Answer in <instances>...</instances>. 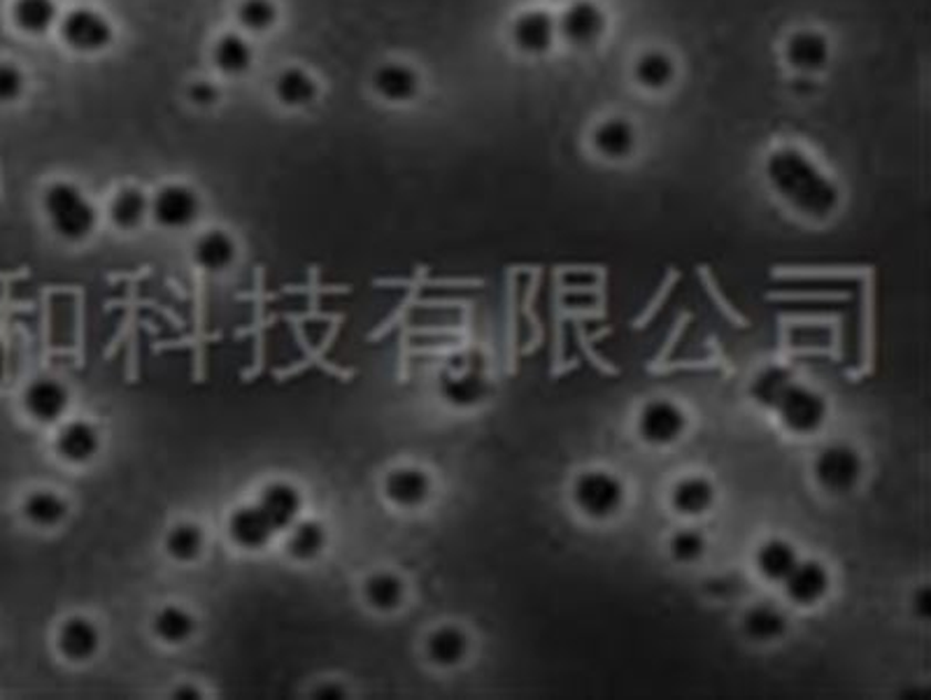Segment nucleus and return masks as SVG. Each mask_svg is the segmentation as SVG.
Listing matches in <instances>:
<instances>
[{"mask_svg": "<svg viewBox=\"0 0 931 700\" xmlns=\"http://www.w3.org/2000/svg\"><path fill=\"white\" fill-rule=\"evenodd\" d=\"M21 408L38 426H59L71 410V389L56 377H35L21 396Z\"/></svg>", "mask_w": 931, "mask_h": 700, "instance_id": "obj_10", "label": "nucleus"}, {"mask_svg": "<svg viewBox=\"0 0 931 700\" xmlns=\"http://www.w3.org/2000/svg\"><path fill=\"white\" fill-rule=\"evenodd\" d=\"M312 698H320V700H345L348 698V689H345V685H340V682H322V685L314 687Z\"/></svg>", "mask_w": 931, "mask_h": 700, "instance_id": "obj_42", "label": "nucleus"}, {"mask_svg": "<svg viewBox=\"0 0 931 700\" xmlns=\"http://www.w3.org/2000/svg\"><path fill=\"white\" fill-rule=\"evenodd\" d=\"M382 495L396 510H420L434 495V478L420 466H396L382 480Z\"/></svg>", "mask_w": 931, "mask_h": 700, "instance_id": "obj_12", "label": "nucleus"}, {"mask_svg": "<svg viewBox=\"0 0 931 700\" xmlns=\"http://www.w3.org/2000/svg\"><path fill=\"white\" fill-rule=\"evenodd\" d=\"M24 88H27L24 73H21L14 63L0 61V105L17 103L21 94H24Z\"/></svg>", "mask_w": 931, "mask_h": 700, "instance_id": "obj_40", "label": "nucleus"}, {"mask_svg": "<svg viewBox=\"0 0 931 700\" xmlns=\"http://www.w3.org/2000/svg\"><path fill=\"white\" fill-rule=\"evenodd\" d=\"M913 613L920 619H929L931 603H929V589H927V586H920V589L916 592V596H913Z\"/></svg>", "mask_w": 931, "mask_h": 700, "instance_id": "obj_43", "label": "nucleus"}, {"mask_svg": "<svg viewBox=\"0 0 931 700\" xmlns=\"http://www.w3.org/2000/svg\"><path fill=\"white\" fill-rule=\"evenodd\" d=\"M255 503L263 510V514L270 519L272 526L278 529V533H285L301 519L306 499L297 484L278 480L266 484L259 491Z\"/></svg>", "mask_w": 931, "mask_h": 700, "instance_id": "obj_18", "label": "nucleus"}, {"mask_svg": "<svg viewBox=\"0 0 931 700\" xmlns=\"http://www.w3.org/2000/svg\"><path fill=\"white\" fill-rule=\"evenodd\" d=\"M441 398L454 410H473L489 396V379L480 358L464 356L447 366L438 377Z\"/></svg>", "mask_w": 931, "mask_h": 700, "instance_id": "obj_8", "label": "nucleus"}, {"mask_svg": "<svg viewBox=\"0 0 931 700\" xmlns=\"http://www.w3.org/2000/svg\"><path fill=\"white\" fill-rule=\"evenodd\" d=\"M192 259L200 273L206 275H221L231 270L238 261V242L236 238L224 229H210L200 233L194 242Z\"/></svg>", "mask_w": 931, "mask_h": 700, "instance_id": "obj_22", "label": "nucleus"}, {"mask_svg": "<svg viewBox=\"0 0 931 700\" xmlns=\"http://www.w3.org/2000/svg\"><path fill=\"white\" fill-rule=\"evenodd\" d=\"M687 431V412L669 398H652L643 403V408L635 415V438L652 449L673 447L685 438Z\"/></svg>", "mask_w": 931, "mask_h": 700, "instance_id": "obj_6", "label": "nucleus"}, {"mask_svg": "<svg viewBox=\"0 0 931 700\" xmlns=\"http://www.w3.org/2000/svg\"><path fill=\"white\" fill-rule=\"evenodd\" d=\"M371 86L373 92L377 94V98L387 101L392 105H403V103H411L420 96V75L415 67L399 63V61H390V63H382L375 67V73L371 77Z\"/></svg>", "mask_w": 931, "mask_h": 700, "instance_id": "obj_24", "label": "nucleus"}, {"mask_svg": "<svg viewBox=\"0 0 931 700\" xmlns=\"http://www.w3.org/2000/svg\"><path fill=\"white\" fill-rule=\"evenodd\" d=\"M470 654L468 630L457 624L436 626L424 640V657L438 670H454L464 666Z\"/></svg>", "mask_w": 931, "mask_h": 700, "instance_id": "obj_19", "label": "nucleus"}, {"mask_svg": "<svg viewBox=\"0 0 931 700\" xmlns=\"http://www.w3.org/2000/svg\"><path fill=\"white\" fill-rule=\"evenodd\" d=\"M813 482L829 495H848L865 480V459L848 442H831L813 459Z\"/></svg>", "mask_w": 931, "mask_h": 700, "instance_id": "obj_5", "label": "nucleus"}, {"mask_svg": "<svg viewBox=\"0 0 931 700\" xmlns=\"http://www.w3.org/2000/svg\"><path fill=\"white\" fill-rule=\"evenodd\" d=\"M236 21L245 33L263 35L278 27L280 8L276 0H240L236 8Z\"/></svg>", "mask_w": 931, "mask_h": 700, "instance_id": "obj_37", "label": "nucleus"}, {"mask_svg": "<svg viewBox=\"0 0 931 700\" xmlns=\"http://www.w3.org/2000/svg\"><path fill=\"white\" fill-rule=\"evenodd\" d=\"M3 377H6V349L3 345H0V382H3Z\"/></svg>", "mask_w": 931, "mask_h": 700, "instance_id": "obj_45", "label": "nucleus"}, {"mask_svg": "<svg viewBox=\"0 0 931 700\" xmlns=\"http://www.w3.org/2000/svg\"><path fill=\"white\" fill-rule=\"evenodd\" d=\"M213 63L224 77H242L255 65V50L240 33H224L213 48Z\"/></svg>", "mask_w": 931, "mask_h": 700, "instance_id": "obj_35", "label": "nucleus"}, {"mask_svg": "<svg viewBox=\"0 0 931 700\" xmlns=\"http://www.w3.org/2000/svg\"><path fill=\"white\" fill-rule=\"evenodd\" d=\"M149 217V196L138 187H122L107 202V221L122 233L138 231Z\"/></svg>", "mask_w": 931, "mask_h": 700, "instance_id": "obj_31", "label": "nucleus"}, {"mask_svg": "<svg viewBox=\"0 0 931 700\" xmlns=\"http://www.w3.org/2000/svg\"><path fill=\"white\" fill-rule=\"evenodd\" d=\"M10 17L14 29L31 38L50 33L61 19L56 0H14Z\"/></svg>", "mask_w": 931, "mask_h": 700, "instance_id": "obj_34", "label": "nucleus"}, {"mask_svg": "<svg viewBox=\"0 0 931 700\" xmlns=\"http://www.w3.org/2000/svg\"><path fill=\"white\" fill-rule=\"evenodd\" d=\"M272 96L287 109H306L320 98V84L301 65H287L272 82Z\"/></svg>", "mask_w": 931, "mask_h": 700, "instance_id": "obj_27", "label": "nucleus"}, {"mask_svg": "<svg viewBox=\"0 0 931 700\" xmlns=\"http://www.w3.org/2000/svg\"><path fill=\"white\" fill-rule=\"evenodd\" d=\"M783 592L792 605L810 609L820 605L831 592V571L817 558H799L797 566L783 579Z\"/></svg>", "mask_w": 931, "mask_h": 700, "instance_id": "obj_14", "label": "nucleus"}, {"mask_svg": "<svg viewBox=\"0 0 931 700\" xmlns=\"http://www.w3.org/2000/svg\"><path fill=\"white\" fill-rule=\"evenodd\" d=\"M103 449V436L99 428L86 419L61 421L54 436V455L59 461L73 468H84L96 461Z\"/></svg>", "mask_w": 931, "mask_h": 700, "instance_id": "obj_13", "label": "nucleus"}, {"mask_svg": "<svg viewBox=\"0 0 931 700\" xmlns=\"http://www.w3.org/2000/svg\"><path fill=\"white\" fill-rule=\"evenodd\" d=\"M770 408L776 410L785 431L799 438H810L820 433L829 417L827 398L817 389L808 387V384L794 379L785 384L776 400L770 403Z\"/></svg>", "mask_w": 931, "mask_h": 700, "instance_id": "obj_4", "label": "nucleus"}, {"mask_svg": "<svg viewBox=\"0 0 931 700\" xmlns=\"http://www.w3.org/2000/svg\"><path fill=\"white\" fill-rule=\"evenodd\" d=\"M799 550L785 537H768L755 552L757 575L770 584H783V579L799 563Z\"/></svg>", "mask_w": 931, "mask_h": 700, "instance_id": "obj_32", "label": "nucleus"}, {"mask_svg": "<svg viewBox=\"0 0 931 700\" xmlns=\"http://www.w3.org/2000/svg\"><path fill=\"white\" fill-rule=\"evenodd\" d=\"M571 503L587 522H610L627 503V487L616 472L603 468H587L578 472L571 484Z\"/></svg>", "mask_w": 931, "mask_h": 700, "instance_id": "obj_3", "label": "nucleus"}, {"mask_svg": "<svg viewBox=\"0 0 931 700\" xmlns=\"http://www.w3.org/2000/svg\"><path fill=\"white\" fill-rule=\"evenodd\" d=\"M187 98L192 105H196L198 109H208L219 101V88L213 82L206 80H198L194 84H189L187 88Z\"/></svg>", "mask_w": 931, "mask_h": 700, "instance_id": "obj_41", "label": "nucleus"}, {"mask_svg": "<svg viewBox=\"0 0 931 700\" xmlns=\"http://www.w3.org/2000/svg\"><path fill=\"white\" fill-rule=\"evenodd\" d=\"M71 505L61 493L52 489H35L21 501V516L24 522L40 531H54L68 522Z\"/></svg>", "mask_w": 931, "mask_h": 700, "instance_id": "obj_26", "label": "nucleus"}, {"mask_svg": "<svg viewBox=\"0 0 931 700\" xmlns=\"http://www.w3.org/2000/svg\"><path fill=\"white\" fill-rule=\"evenodd\" d=\"M783 54H785V63L794 73H797L799 77H810L825 71L831 59V48L820 31L804 29L787 38Z\"/></svg>", "mask_w": 931, "mask_h": 700, "instance_id": "obj_17", "label": "nucleus"}, {"mask_svg": "<svg viewBox=\"0 0 931 700\" xmlns=\"http://www.w3.org/2000/svg\"><path fill=\"white\" fill-rule=\"evenodd\" d=\"M149 630L158 645L177 649L189 645L198 634V619L185 605L166 603L154 613Z\"/></svg>", "mask_w": 931, "mask_h": 700, "instance_id": "obj_23", "label": "nucleus"}, {"mask_svg": "<svg viewBox=\"0 0 931 700\" xmlns=\"http://www.w3.org/2000/svg\"><path fill=\"white\" fill-rule=\"evenodd\" d=\"M59 35L71 52L94 56L115 42V27L103 12L80 6L59 19Z\"/></svg>", "mask_w": 931, "mask_h": 700, "instance_id": "obj_7", "label": "nucleus"}, {"mask_svg": "<svg viewBox=\"0 0 931 700\" xmlns=\"http://www.w3.org/2000/svg\"><path fill=\"white\" fill-rule=\"evenodd\" d=\"M173 698H177V700H200V698H203V693H200V687H198V685L182 682V685H177V687H175Z\"/></svg>", "mask_w": 931, "mask_h": 700, "instance_id": "obj_44", "label": "nucleus"}, {"mask_svg": "<svg viewBox=\"0 0 931 700\" xmlns=\"http://www.w3.org/2000/svg\"><path fill=\"white\" fill-rule=\"evenodd\" d=\"M208 537L194 522H177L164 535V554L177 566H192L206 554Z\"/></svg>", "mask_w": 931, "mask_h": 700, "instance_id": "obj_33", "label": "nucleus"}, {"mask_svg": "<svg viewBox=\"0 0 931 700\" xmlns=\"http://www.w3.org/2000/svg\"><path fill=\"white\" fill-rule=\"evenodd\" d=\"M633 80L641 88H645V92L660 94L673 84L675 63L666 52H660V50L645 52L639 56V61L633 63Z\"/></svg>", "mask_w": 931, "mask_h": 700, "instance_id": "obj_36", "label": "nucleus"}, {"mask_svg": "<svg viewBox=\"0 0 931 700\" xmlns=\"http://www.w3.org/2000/svg\"><path fill=\"white\" fill-rule=\"evenodd\" d=\"M42 215L52 233L68 244H82L99 229V208L73 182H52L42 191Z\"/></svg>", "mask_w": 931, "mask_h": 700, "instance_id": "obj_2", "label": "nucleus"}, {"mask_svg": "<svg viewBox=\"0 0 931 700\" xmlns=\"http://www.w3.org/2000/svg\"><path fill=\"white\" fill-rule=\"evenodd\" d=\"M226 535L242 552H263L280 533L257 503H247L229 514Z\"/></svg>", "mask_w": 931, "mask_h": 700, "instance_id": "obj_15", "label": "nucleus"}, {"mask_svg": "<svg viewBox=\"0 0 931 700\" xmlns=\"http://www.w3.org/2000/svg\"><path fill=\"white\" fill-rule=\"evenodd\" d=\"M557 38V19L545 10L521 12L510 27V40L515 50L525 56L548 54Z\"/></svg>", "mask_w": 931, "mask_h": 700, "instance_id": "obj_16", "label": "nucleus"}, {"mask_svg": "<svg viewBox=\"0 0 931 700\" xmlns=\"http://www.w3.org/2000/svg\"><path fill=\"white\" fill-rule=\"evenodd\" d=\"M715 503L717 489L713 480L706 476H699V472L675 480L669 491V508L673 510V514L683 519H699L708 514L715 508Z\"/></svg>", "mask_w": 931, "mask_h": 700, "instance_id": "obj_20", "label": "nucleus"}, {"mask_svg": "<svg viewBox=\"0 0 931 700\" xmlns=\"http://www.w3.org/2000/svg\"><path fill=\"white\" fill-rule=\"evenodd\" d=\"M203 200L187 185H166L149 198V219L164 231H187L200 219Z\"/></svg>", "mask_w": 931, "mask_h": 700, "instance_id": "obj_9", "label": "nucleus"}, {"mask_svg": "<svg viewBox=\"0 0 931 700\" xmlns=\"http://www.w3.org/2000/svg\"><path fill=\"white\" fill-rule=\"evenodd\" d=\"M287 533L285 552L297 563H314L329 550V531L317 519H299Z\"/></svg>", "mask_w": 931, "mask_h": 700, "instance_id": "obj_28", "label": "nucleus"}, {"mask_svg": "<svg viewBox=\"0 0 931 700\" xmlns=\"http://www.w3.org/2000/svg\"><path fill=\"white\" fill-rule=\"evenodd\" d=\"M592 149L606 161H627L635 152V128L620 117L606 119L592 130Z\"/></svg>", "mask_w": 931, "mask_h": 700, "instance_id": "obj_30", "label": "nucleus"}, {"mask_svg": "<svg viewBox=\"0 0 931 700\" xmlns=\"http://www.w3.org/2000/svg\"><path fill=\"white\" fill-rule=\"evenodd\" d=\"M708 552V542L706 535L701 531L685 526V529H677L671 540H669V554L675 563L680 566H694Z\"/></svg>", "mask_w": 931, "mask_h": 700, "instance_id": "obj_38", "label": "nucleus"}, {"mask_svg": "<svg viewBox=\"0 0 931 700\" xmlns=\"http://www.w3.org/2000/svg\"><path fill=\"white\" fill-rule=\"evenodd\" d=\"M789 621L776 605L757 603L747 607L741 619V634L755 645H770L787 636Z\"/></svg>", "mask_w": 931, "mask_h": 700, "instance_id": "obj_29", "label": "nucleus"}, {"mask_svg": "<svg viewBox=\"0 0 931 700\" xmlns=\"http://www.w3.org/2000/svg\"><path fill=\"white\" fill-rule=\"evenodd\" d=\"M606 31V14L599 6L580 0L557 19V35L573 48H592Z\"/></svg>", "mask_w": 931, "mask_h": 700, "instance_id": "obj_21", "label": "nucleus"}, {"mask_svg": "<svg viewBox=\"0 0 931 700\" xmlns=\"http://www.w3.org/2000/svg\"><path fill=\"white\" fill-rule=\"evenodd\" d=\"M764 173L768 187L804 219L827 221L841 206L838 187L799 147H780L768 154Z\"/></svg>", "mask_w": 931, "mask_h": 700, "instance_id": "obj_1", "label": "nucleus"}, {"mask_svg": "<svg viewBox=\"0 0 931 700\" xmlns=\"http://www.w3.org/2000/svg\"><path fill=\"white\" fill-rule=\"evenodd\" d=\"M56 651L59 657L71 666H84L94 661L103 649V630L101 626L86 617L73 615L61 621L56 630Z\"/></svg>", "mask_w": 931, "mask_h": 700, "instance_id": "obj_11", "label": "nucleus"}, {"mask_svg": "<svg viewBox=\"0 0 931 700\" xmlns=\"http://www.w3.org/2000/svg\"><path fill=\"white\" fill-rule=\"evenodd\" d=\"M789 379H792L789 370H785V368H768V370H764V373L757 375V379L753 384V396L762 405H768V408H770V403L776 400V396L780 394V389L785 387V384Z\"/></svg>", "mask_w": 931, "mask_h": 700, "instance_id": "obj_39", "label": "nucleus"}, {"mask_svg": "<svg viewBox=\"0 0 931 700\" xmlns=\"http://www.w3.org/2000/svg\"><path fill=\"white\" fill-rule=\"evenodd\" d=\"M361 598L366 603L371 613L380 617L396 615L405 605L407 586L399 573L392 571H375L361 584Z\"/></svg>", "mask_w": 931, "mask_h": 700, "instance_id": "obj_25", "label": "nucleus"}]
</instances>
